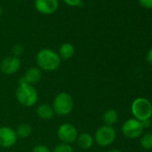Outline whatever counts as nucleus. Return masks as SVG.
Listing matches in <instances>:
<instances>
[{
    "instance_id": "obj_1",
    "label": "nucleus",
    "mask_w": 152,
    "mask_h": 152,
    "mask_svg": "<svg viewBox=\"0 0 152 152\" xmlns=\"http://www.w3.org/2000/svg\"><path fill=\"white\" fill-rule=\"evenodd\" d=\"M36 63L41 71L53 72L60 66L61 58L56 51L51 48H42L36 55Z\"/></svg>"
},
{
    "instance_id": "obj_2",
    "label": "nucleus",
    "mask_w": 152,
    "mask_h": 152,
    "mask_svg": "<svg viewBox=\"0 0 152 152\" xmlns=\"http://www.w3.org/2000/svg\"><path fill=\"white\" fill-rule=\"evenodd\" d=\"M15 97L17 101L25 107H31L37 104L39 94L34 86L30 84H19Z\"/></svg>"
},
{
    "instance_id": "obj_3",
    "label": "nucleus",
    "mask_w": 152,
    "mask_h": 152,
    "mask_svg": "<svg viewBox=\"0 0 152 152\" xmlns=\"http://www.w3.org/2000/svg\"><path fill=\"white\" fill-rule=\"evenodd\" d=\"M52 107L55 115L59 116L68 115L72 112L74 107L73 99L67 92H60L55 97Z\"/></svg>"
},
{
    "instance_id": "obj_4",
    "label": "nucleus",
    "mask_w": 152,
    "mask_h": 152,
    "mask_svg": "<svg viewBox=\"0 0 152 152\" xmlns=\"http://www.w3.org/2000/svg\"><path fill=\"white\" fill-rule=\"evenodd\" d=\"M131 111L134 118L140 122L150 119L152 116V104L145 98H138L132 103Z\"/></svg>"
},
{
    "instance_id": "obj_5",
    "label": "nucleus",
    "mask_w": 152,
    "mask_h": 152,
    "mask_svg": "<svg viewBox=\"0 0 152 152\" xmlns=\"http://www.w3.org/2000/svg\"><path fill=\"white\" fill-rule=\"evenodd\" d=\"M116 132L113 126L102 125L99 127L94 135V140L100 147H108L115 140Z\"/></svg>"
},
{
    "instance_id": "obj_6",
    "label": "nucleus",
    "mask_w": 152,
    "mask_h": 152,
    "mask_svg": "<svg viewBox=\"0 0 152 152\" xmlns=\"http://www.w3.org/2000/svg\"><path fill=\"white\" fill-rule=\"evenodd\" d=\"M78 135L77 128L70 123L62 124L57 129V137L63 143L72 144L76 141Z\"/></svg>"
},
{
    "instance_id": "obj_7",
    "label": "nucleus",
    "mask_w": 152,
    "mask_h": 152,
    "mask_svg": "<svg viewBox=\"0 0 152 152\" xmlns=\"http://www.w3.org/2000/svg\"><path fill=\"white\" fill-rule=\"evenodd\" d=\"M143 130L144 128L141 124V122L135 118L126 120L122 125L123 134L130 140H133L140 137L142 134Z\"/></svg>"
},
{
    "instance_id": "obj_8",
    "label": "nucleus",
    "mask_w": 152,
    "mask_h": 152,
    "mask_svg": "<svg viewBox=\"0 0 152 152\" xmlns=\"http://www.w3.org/2000/svg\"><path fill=\"white\" fill-rule=\"evenodd\" d=\"M22 65V61L19 57L10 56L3 58L0 62V71L6 75H13L17 72Z\"/></svg>"
},
{
    "instance_id": "obj_9",
    "label": "nucleus",
    "mask_w": 152,
    "mask_h": 152,
    "mask_svg": "<svg viewBox=\"0 0 152 152\" xmlns=\"http://www.w3.org/2000/svg\"><path fill=\"white\" fill-rule=\"evenodd\" d=\"M18 137L15 131L8 126L0 127V147L8 148L15 145Z\"/></svg>"
},
{
    "instance_id": "obj_10",
    "label": "nucleus",
    "mask_w": 152,
    "mask_h": 152,
    "mask_svg": "<svg viewBox=\"0 0 152 152\" xmlns=\"http://www.w3.org/2000/svg\"><path fill=\"white\" fill-rule=\"evenodd\" d=\"M42 79V71L35 66V67H31L29 68L23 76L20 78L19 80V84H30V85H35L39 83Z\"/></svg>"
},
{
    "instance_id": "obj_11",
    "label": "nucleus",
    "mask_w": 152,
    "mask_h": 152,
    "mask_svg": "<svg viewBox=\"0 0 152 152\" xmlns=\"http://www.w3.org/2000/svg\"><path fill=\"white\" fill-rule=\"evenodd\" d=\"M58 0H35L34 7L42 15H52L58 9Z\"/></svg>"
},
{
    "instance_id": "obj_12",
    "label": "nucleus",
    "mask_w": 152,
    "mask_h": 152,
    "mask_svg": "<svg viewBox=\"0 0 152 152\" xmlns=\"http://www.w3.org/2000/svg\"><path fill=\"white\" fill-rule=\"evenodd\" d=\"M36 114L39 118L42 120H50L54 117L55 112L52 106L48 104H41L37 107Z\"/></svg>"
},
{
    "instance_id": "obj_13",
    "label": "nucleus",
    "mask_w": 152,
    "mask_h": 152,
    "mask_svg": "<svg viewBox=\"0 0 152 152\" xmlns=\"http://www.w3.org/2000/svg\"><path fill=\"white\" fill-rule=\"evenodd\" d=\"M57 53H58L61 60H70L74 56L75 48L72 44H71L69 42H65L60 46L59 51Z\"/></svg>"
},
{
    "instance_id": "obj_14",
    "label": "nucleus",
    "mask_w": 152,
    "mask_h": 152,
    "mask_svg": "<svg viewBox=\"0 0 152 152\" xmlns=\"http://www.w3.org/2000/svg\"><path fill=\"white\" fill-rule=\"evenodd\" d=\"M77 144L78 146L83 149H89L93 146L94 143V138L91 134L88 132H83L78 135L77 137Z\"/></svg>"
},
{
    "instance_id": "obj_15",
    "label": "nucleus",
    "mask_w": 152,
    "mask_h": 152,
    "mask_svg": "<svg viewBox=\"0 0 152 152\" xmlns=\"http://www.w3.org/2000/svg\"><path fill=\"white\" fill-rule=\"evenodd\" d=\"M103 121L105 125L113 126L118 121V113L115 109H107L103 115Z\"/></svg>"
},
{
    "instance_id": "obj_16",
    "label": "nucleus",
    "mask_w": 152,
    "mask_h": 152,
    "mask_svg": "<svg viewBox=\"0 0 152 152\" xmlns=\"http://www.w3.org/2000/svg\"><path fill=\"white\" fill-rule=\"evenodd\" d=\"M15 131V133H16L18 138L25 139L31 134L32 128L30 124H25V123H22L16 127V129Z\"/></svg>"
},
{
    "instance_id": "obj_17",
    "label": "nucleus",
    "mask_w": 152,
    "mask_h": 152,
    "mask_svg": "<svg viewBox=\"0 0 152 152\" xmlns=\"http://www.w3.org/2000/svg\"><path fill=\"white\" fill-rule=\"evenodd\" d=\"M140 145L144 149L152 148V133L148 132L144 134L140 139Z\"/></svg>"
},
{
    "instance_id": "obj_18",
    "label": "nucleus",
    "mask_w": 152,
    "mask_h": 152,
    "mask_svg": "<svg viewBox=\"0 0 152 152\" xmlns=\"http://www.w3.org/2000/svg\"><path fill=\"white\" fill-rule=\"evenodd\" d=\"M52 152H73V148L71 144L61 142L54 148Z\"/></svg>"
},
{
    "instance_id": "obj_19",
    "label": "nucleus",
    "mask_w": 152,
    "mask_h": 152,
    "mask_svg": "<svg viewBox=\"0 0 152 152\" xmlns=\"http://www.w3.org/2000/svg\"><path fill=\"white\" fill-rule=\"evenodd\" d=\"M32 152H52V151L48 146L43 145V144H38L33 147Z\"/></svg>"
},
{
    "instance_id": "obj_20",
    "label": "nucleus",
    "mask_w": 152,
    "mask_h": 152,
    "mask_svg": "<svg viewBox=\"0 0 152 152\" xmlns=\"http://www.w3.org/2000/svg\"><path fill=\"white\" fill-rule=\"evenodd\" d=\"M13 53H14V56H15L20 58V56H22L23 53V46L20 45V44L15 45L14 47V48H13Z\"/></svg>"
},
{
    "instance_id": "obj_21",
    "label": "nucleus",
    "mask_w": 152,
    "mask_h": 152,
    "mask_svg": "<svg viewBox=\"0 0 152 152\" xmlns=\"http://www.w3.org/2000/svg\"><path fill=\"white\" fill-rule=\"evenodd\" d=\"M64 2L69 7H80L83 5V0H64Z\"/></svg>"
},
{
    "instance_id": "obj_22",
    "label": "nucleus",
    "mask_w": 152,
    "mask_h": 152,
    "mask_svg": "<svg viewBox=\"0 0 152 152\" xmlns=\"http://www.w3.org/2000/svg\"><path fill=\"white\" fill-rule=\"evenodd\" d=\"M139 4L147 9H152V0H138Z\"/></svg>"
},
{
    "instance_id": "obj_23",
    "label": "nucleus",
    "mask_w": 152,
    "mask_h": 152,
    "mask_svg": "<svg viewBox=\"0 0 152 152\" xmlns=\"http://www.w3.org/2000/svg\"><path fill=\"white\" fill-rule=\"evenodd\" d=\"M141 124L143 126V128H148L151 126L152 123H151V120L150 119H147V120H144V121H141Z\"/></svg>"
},
{
    "instance_id": "obj_24",
    "label": "nucleus",
    "mask_w": 152,
    "mask_h": 152,
    "mask_svg": "<svg viewBox=\"0 0 152 152\" xmlns=\"http://www.w3.org/2000/svg\"><path fill=\"white\" fill-rule=\"evenodd\" d=\"M146 58H147V61H148V62L152 65V48L148 51Z\"/></svg>"
},
{
    "instance_id": "obj_25",
    "label": "nucleus",
    "mask_w": 152,
    "mask_h": 152,
    "mask_svg": "<svg viewBox=\"0 0 152 152\" xmlns=\"http://www.w3.org/2000/svg\"><path fill=\"white\" fill-rule=\"evenodd\" d=\"M107 152H121V151L119 149H116V148H112V149H110V150H108Z\"/></svg>"
},
{
    "instance_id": "obj_26",
    "label": "nucleus",
    "mask_w": 152,
    "mask_h": 152,
    "mask_svg": "<svg viewBox=\"0 0 152 152\" xmlns=\"http://www.w3.org/2000/svg\"><path fill=\"white\" fill-rule=\"evenodd\" d=\"M1 15H2V7H0V17H1Z\"/></svg>"
}]
</instances>
